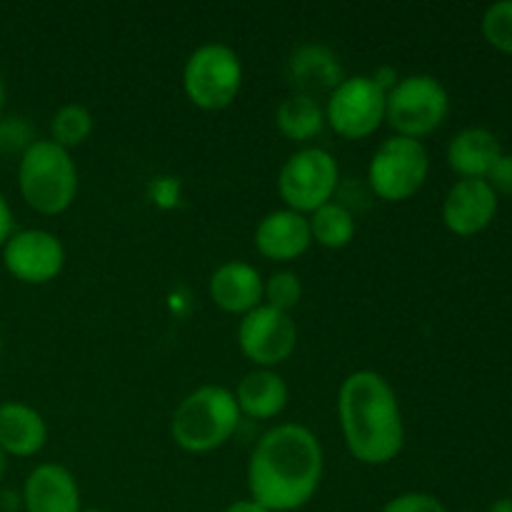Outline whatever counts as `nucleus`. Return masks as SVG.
<instances>
[{"label":"nucleus","mask_w":512,"mask_h":512,"mask_svg":"<svg viewBox=\"0 0 512 512\" xmlns=\"http://www.w3.org/2000/svg\"><path fill=\"white\" fill-rule=\"evenodd\" d=\"M35 143L33 128L25 118H0V155H23Z\"/></svg>","instance_id":"obj_25"},{"label":"nucleus","mask_w":512,"mask_h":512,"mask_svg":"<svg viewBox=\"0 0 512 512\" xmlns=\"http://www.w3.org/2000/svg\"><path fill=\"white\" fill-rule=\"evenodd\" d=\"M288 385L278 373L268 368H258L240 380L235 390V403L240 415H248L253 420L278 418L288 405Z\"/></svg>","instance_id":"obj_18"},{"label":"nucleus","mask_w":512,"mask_h":512,"mask_svg":"<svg viewBox=\"0 0 512 512\" xmlns=\"http://www.w3.org/2000/svg\"><path fill=\"white\" fill-rule=\"evenodd\" d=\"M498 195L485 180H460L450 188L443 205V220L450 233L478 235L493 223Z\"/></svg>","instance_id":"obj_12"},{"label":"nucleus","mask_w":512,"mask_h":512,"mask_svg":"<svg viewBox=\"0 0 512 512\" xmlns=\"http://www.w3.org/2000/svg\"><path fill=\"white\" fill-rule=\"evenodd\" d=\"M338 415L345 445L360 463L385 465L403 450L405 425L398 395L375 370H358L343 380Z\"/></svg>","instance_id":"obj_2"},{"label":"nucleus","mask_w":512,"mask_h":512,"mask_svg":"<svg viewBox=\"0 0 512 512\" xmlns=\"http://www.w3.org/2000/svg\"><path fill=\"white\" fill-rule=\"evenodd\" d=\"M380 512H448L435 495L428 493H405L390 500Z\"/></svg>","instance_id":"obj_26"},{"label":"nucleus","mask_w":512,"mask_h":512,"mask_svg":"<svg viewBox=\"0 0 512 512\" xmlns=\"http://www.w3.org/2000/svg\"><path fill=\"white\" fill-rule=\"evenodd\" d=\"M323 448L305 425H275L248 463L250 500L270 512H293L315 498L323 480Z\"/></svg>","instance_id":"obj_1"},{"label":"nucleus","mask_w":512,"mask_h":512,"mask_svg":"<svg viewBox=\"0 0 512 512\" xmlns=\"http://www.w3.org/2000/svg\"><path fill=\"white\" fill-rule=\"evenodd\" d=\"M50 133H53V143L60 148L70 150L83 145L85 140L93 133V115L88 108L78 103H68L53 115V123H50Z\"/></svg>","instance_id":"obj_22"},{"label":"nucleus","mask_w":512,"mask_h":512,"mask_svg":"<svg viewBox=\"0 0 512 512\" xmlns=\"http://www.w3.org/2000/svg\"><path fill=\"white\" fill-rule=\"evenodd\" d=\"M0 355H3V338H0Z\"/></svg>","instance_id":"obj_35"},{"label":"nucleus","mask_w":512,"mask_h":512,"mask_svg":"<svg viewBox=\"0 0 512 512\" xmlns=\"http://www.w3.org/2000/svg\"><path fill=\"white\" fill-rule=\"evenodd\" d=\"M238 345L245 358L270 370L295 353L298 328L290 313H280L270 305H258L240 320Z\"/></svg>","instance_id":"obj_10"},{"label":"nucleus","mask_w":512,"mask_h":512,"mask_svg":"<svg viewBox=\"0 0 512 512\" xmlns=\"http://www.w3.org/2000/svg\"><path fill=\"white\" fill-rule=\"evenodd\" d=\"M235 395L220 385H203L180 400L170 420V435L185 453L203 455L228 443L240 425Z\"/></svg>","instance_id":"obj_3"},{"label":"nucleus","mask_w":512,"mask_h":512,"mask_svg":"<svg viewBox=\"0 0 512 512\" xmlns=\"http://www.w3.org/2000/svg\"><path fill=\"white\" fill-rule=\"evenodd\" d=\"M428 170L430 158L425 145L420 140L393 135L370 158L368 180L378 198L403 203L423 188Z\"/></svg>","instance_id":"obj_7"},{"label":"nucleus","mask_w":512,"mask_h":512,"mask_svg":"<svg viewBox=\"0 0 512 512\" xmlns=\"http://www.w3.org/2000/svg\"><path fill=\"white\" fill-rule=\"evenodd\" d=\"M288 80L295 93L318 100V95L333 93L343 83L345 75L333 50L318 43H308L295 48L290 55Z\"/></svg>","instance_id":"obj_14"},{"label":"nucleus","mask_w":512,"mask_h":512,"mask_svg":"<svg viewBox=\"0 0 512 512\" xmlns=\"http://www.w3.org/2000/svg\"><path fill=\"white\" fill-rule=\"evenodd\" d=\"M225 512H270V510H265L263 505H258L255 500H238V503L230 505Z\"/></svg>","instance_id":"obj_30"},{"label":"nucleus","mask_w":512,"mask_h":512,"mask_svg":"<svg viewBox=\"0 0 512 512\" xmlns=\"http://www.w3.org/2000/svg\"><path fill=\"white\" fill-rule=\"evenodd\" d=\"M5 470H8V455H5L3 450H0V480H3Z\"/></svg>","instance_id":"obj_32"},{"label":"nucleus","mask_w":512,"mask_h":512,"mask_svg":"<svg viewBox=\"0 0 512 512\" xmlns=\"http://www.w3.org/2000/svg\"><path fill=\"white\" fill-rule=\"evenodd\" d=\"M308 218L295 210H275L265 215L255 228V248L263 258L275 260V263H290L298 260L305 250L310 248Z\"/></svg>","instance_id":"obj_13"},{"label":"nucleus","mask_w":512,"mask_h":512,"mask_svg":"<svg viewBox=\"0 0 512 512\" xmlns=\"http://www.w3.org/2000/svg\"><path fill=\"white\" fill-rule=\"evenodd\" d=\"M263 285L258 270L248 263H225L210 278V300L230 315H248L263 303Z\"/></svg>","instance_id":"obj_16"},{"label":"nucleus","mask_w":512,"mask_h":512,"mask_svg":"<svg viewBox=\"0 0 512 512\" xmlns=\"http://www.w3.org/2000/svg\"><path fill=\"white\" fill-rule=\"evenodd\" d=\"M5 270L28 285H45L60 275L65 265V248L48 230H20L3 245Z\"/></svg>","instance_id":"obj_11"},{"label":"nucleus","mask_w":512,"mask_h":512,"mask_svg":"<svg viewBox=\"0 0 512 512\" xmlns=\"http://www.w3.org/2000/svg\"><path fill=\"white\" fill-rule=\"evenodd\" d=\"M485 183L495 190V195H512V155H500V158L495 160Z\"/></svg>","instance_id":"obj_27"},{"label":"nucleus","mask_w":512,"mask_h":512,"mask_svg":"<svg viewBox=\"0 0 512 512\" xmlns=\"http://www.w3.org/2000/svg\"><path fill=\"white\" fill-rule=\"evenodd\" d=\"M25 512H80V488L63 465L43 463L28 475L23 488Z\"/></svg>","instance_id":"obj_15"},{"label":"nucleus","mask_w":512,"mask_h":512,"mask_svg":"<svg viewBox=\"0 0 512 512\" xmlns=\"http://www.w3.org/2000/svg\"><path fill=\"white\" fill-rule=\"evenodd\" d=\"M340 170L333 155L323 148H303L285 160L278 175L280 198L295 213H315L333 203Z\"/></svg>","instance_id":"obj_8"},{"label":"nucleus","mask_w":512,"mask_h":512,"mask_svg":"<svg viewBox=\"0 0 512 512\" xmlns=\"http://www.w3.org/2000/svg\"><path fill=\"white\" fill-rule=\"evenodd\" d=\"M263 298L265 305L280 310V313H290L295 305L303 298V285H300V278L295 273H273L263 285Z\"/></svg>","instance_id":"obj_23"},{"label":"nucleus","mask_w":512,"mask_h":512,"mask_svg":"<svg viewBox=\"0 0 512 512\" xmlns=\"http://www.w3.org/2000/svg\"><path fill=\"white\" fill-rule=\"evenodd\" d=\"M370 78L375 80V85H378L380 90H383L385 95L390 93V90L395 88V85H398V70L395 68H390V65H385V68H378L375 70V75H370Z\"/></svg>","instance_id":"obj_28"},{"label":"nucleus","mask_w":512,"mask_h":512,"mask_svg":"<svg viewBox=\"0 0 512 512\" xmlns=\"http://www.w3.org/2000/svg\"><path fill=\"white\" fill-rule=\"evenodd\" d=\"M13 235V213H10L8 200L0 193V248L8 243V238Z\"/></svg>","instance_id":"obj_29"},{"label":"nucleus","mask_w":512,"mask_h":512,"mask_svg":"<svg viewBox=\"0 0 512 512\" xmlns=\"http://www.w3.org/2000/svg\"><path fill=\"white\" fill-rule=\"evenodd\" d=\"M48 440V425L43 415L25 403L0 405V450L15 458H30L40 453Z\"/></svg>","instance_id":"obj_17"},{"label":"nucleus","mask_w":512,"mask_h":512,"mask_svg":"<svg viewBox=\"0 0 512 512\" xmlns=\"http://www.w3.org/2000/svg\"><path fill=\"white\" fill-rule=\"evenodd\" d=\"M325 123L348 140H363L385 123V93L370 75L345 78L325 105Z\"/></svg>","instance_id":"obj_9"},{"label":"nucleus","mask_w":512,"mask_h":512,"mask_svg":"<svg viewBox=\"0 0 512 512\" xmlns=\"http://www.w3.org/2000/svg\"><path fill=\"white\" fill-rule=\"evenodd\" d=\"M18 188L40 215H60L78 195V170L65 148L53 140H35L18 163Z\"/></svg>","instance_id":"obj_4"},{"label":"nucleus","mask_w":512,"mask_h":512,"mask_svg":"<svg viewBox=\"0 0 512 512\" xmlns=\"http://www.w3.org/2000/svg\"><path fill=\"white\" fill-rule=\"evenodd\" d=\"M243 85V63L238 53L223 43H205L183 68V88L190 103L200 110H223L238 98Z\"/></svg>","instance_id":"obj_6"},{"label":"nucleus","mask_w":512,"mask_h":512,"mask_svg":"<svg viewBox=\"0 0 512 512\" xmlns=\"http://www.w3.org/2000/svg\"><path fill=\"white\" fill-rule=\"evenodd\" d=\"M3 103H5V88H3V80H0V110H3Z\"/></svg>","instance_id":"obj_33"},{"label":"nucleus","mask_w":512,"mask_h":512,"mask_svg":"<svg viewBox=\"0 0 512 512\" xmlns=\"http://www.w3.org/2000/svg\"><path fill=\"white\" fill-rule=\"evenodd\" d=\"M275 125H278V130L288 140L305 143V140L320 135L325 125V110L320 108L315 98L290 93L275 110Z\"/></svg>","instance_id":"obj_20"},{"label":"nucleus","mask_w":512,"mask_h":512,"mask_svg":"<svg viewBox=\"0 0 512 512\" xmlns=\"http://www.w3.org/2000/svg\"><path fill=\"white\" fill-rule=\"evenodd\" d=\"M503 155L498 138L485 128H465L450 140L448 163L463 180H485Z\"/></svg>","instance_id":"obj_19"},{"label":"nucleus","mask_w":512,"mask_h":512,"mask_svg":"<svg viewBox=\"0 0 512 512\" xmlns=\"http://www.w3.org/2000/svg\"><path fill=\"white\" fill-rule=\"evenodd\" d=\"M488 512H512V498L495 500V503L488 508Z\"/></svg>","instance_id":"obj_31"},{"label":"nucleus","mask_w":512,"mask_h":512,"mask_svg":"<svg viewBox=\"0 0 512 512\" xmlns=\"http://www.w3.org/2000/svg\"><path fill=\"white\" fill-rule=\"evenodd\" d=\"M80 512H108V510H100V508H85V510H80Z\"/></svg>","instance_id":"obj_34"},{"label":"nucleus","mask_w":512,"mask_h":512,"mask_svg":"<svg viewBox=\"0 0 512 512\" xmlns=\"http://www.w3.org/2000/svg\"><path fill=\"white\" fill-rule=\"evenodd\" d=\"M310 238L330 250H340L355 238V218L345 205L328 203L310 213Z\"/></svg>","instance_id":"obj_21"},{"label":"nucleus","mask_w":512,"mask_h":512,"mask_svg":"<svg viewBox=\"0 0 512 512\" xmlns=\"http://www.w3.org/2000/svg\"><path fill=\"white\" fill-rule=\"evenodd\" d=\"M483 35L500 53L512 55V0H503L485 10Z\"/></svg>","instance_id":"obj_24"},{"label":"nucleus","mask_w":512,"mask_h":512,"mask_svg":"<svg viewBox=\"0 0 512 512\" xmlns=\"http://www.w3.org/2000/svg\"><path fill=\"white\" fill-rule=\"evenodd\" d=\"M448 90L433 75H408L385 95V123L400 138L420 140L448 118Z\"/></svg>","instance_id":"obj_5"}]
</instances>
